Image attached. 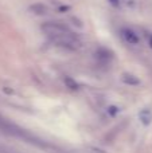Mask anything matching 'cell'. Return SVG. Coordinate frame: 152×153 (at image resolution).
Here are the masks:
<instances>
[{
  "instance_id": "6da1fadb",
  "label": "cell",
  "mask_w": 152,
  "mask_h": 153,
  "mask_svg": "<svg viewBox=\"0 0 152 153\" xmlns=\"http://www.w3.org/2000/svg\"><path fill=\"white\" fill-rule=\"evenodd\" d=\"M42 30L58 46H62V47L69 48V50L73 51L80 48V40L63 24L57 23V22H47L42 26Z\"/></svg>"
},
{
  "instance_id": "7a4b0ae2",
  "label": "cell",
  "mask_w": 152,
  "mask_h": 153,
  "mask_svg": "<svg viewBox=\"0 0 152 153\" xmlns=\"http://www.w3.org/2000/svg\"><path fill=\"white\" fill-rule=\"evenodd\" d=\"M121 34H123V38L125 39V42L129 43V45L136 46V45H139V43H140L139 35H137L136 32L133 31V30H131V28H123V30H121Z\"/></svg>"
},
{
  "instance_id": "3957f363",
  "label": "cell",
  "mask_w": 152,
  "mask_h": 153,
  "mask_svg": "<svg viewBox=\"0 0 152 153\" xmlns=\"http://www.w3.org/2000/svg\"><path fill=\"white\" fill-rule=\"evenodd\" d=\"M139 117H140V121H142L144 125L151 124V121H152V114H151L150 110H147V109H144V110L140 111Z\"/></svg>"
},
{
  "instance_id": "277c9868",
  "label": "cell",
  "mask_w": 152,
  "mask_h": 153,
  "mask_svg": "<svg viewBox=\"0 0 152 153\" xmlns=\"http://www.w3.org/2000/svg\"><path fill=\"white\" fill-rule=\"evenodd\" d=\"M123 79L125 83L128 85H139V81H137L136 78H135L133 75H128V74H124L123 75Z\"/></svg>"
},
{
  "instance_id": "5b68a950",
  "label": "cell",
  "mask_w": 152,
  "mask_h": 153,
  "mask_svg": "<svg viewBox=\"0 0 152 153\" xmlns=\"http://www.w3.org/2000/svg\"><path fill=\"white\" fill-rule=\"evenodd\" d=\"M65 81H66V83L69 85V86L72 87V89H77V83H75V82H73L70 78H66V79H65Z\"/></svg>"
},
{
  "instance_id": "8992f818",
  "label": "cell",
  "mask_w": 152,
  "mask_h": 153,
  "mask_svg": "<svg viewBox=\"0 0 152 153\" xmlns=\"http://www.w3.org/2000/svg\"><path fill=\"white\" fill-rule=\"evenodd\" d=\"M108 1H109L115 8H118V7H120V4H121L120 0H108Z\"/></svg>"
},
{
  "instance_id": "52a82bcc",
  "label": "cell",
  "mask_w": 152,
  "mask_h": 153,
  "mask_svg": "<svg viewBox=\"0 0 152 153\" xmlns=\"http://www.w3.org/2000/svg\"><path fill=\"white\" fill-rule=\"evenodd\" d=\"M148 43H150V47L152 48V34L148 35Z\"/></svg>"
}]
</instances>
